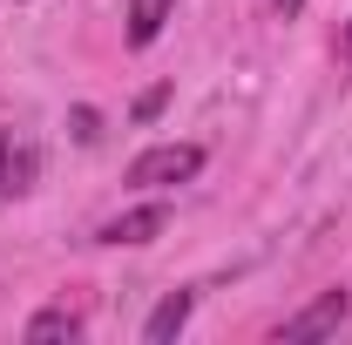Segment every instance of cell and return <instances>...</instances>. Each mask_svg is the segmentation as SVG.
<instances>
[{"instance_id":"cell-6","label":"cell","mask_w":352,"mask_h":345,"mask_svg":"<svg viewBox=\"0 0 352 345\" xmlns=\"http://www.w3.org/2000/svg\"><path fill=\"white\" fill-rule=\"evenodd\" d=\"M75 332H82V318L54 304V311H34V318H28V332H21V339H28V345H47V339H75Z\"/></svg>"},{"instance_id":"cell-3","label":"cell","mask_w":352,"mask_h":345,"mask_svg":"<svg viewBox=\"0 0 352 345\" xmlns=\"http://www.w3.org/2000/svg\"><path fill=\"white\" fill-rule=\"evenodd\" d=\"M163 223H170L163 203H142V210L109 216V223H102V244H149V237H163Z\"/></svg>"},{"instance_id":"cell-9","label":"cell","mask_w":352,"mask_h":345,"mask_svg":"<svg viewBox=\"0 0 352 345\" xmlns=\"http://www.w3.org/2000/svg\"><path fill=\"white\" fill-rule=\"evenodd\" d=\"M95 122H102L95 109H75V135H82V142H95Z\"/></svg>"},{"instance_id":"cell-4","label":"cell","mask_w":352,"mask_h":345,"mask_svg":"<svg viewBox=\"0 0 352 345\" xmlns=\"http://www.w3.org/2000/svg\"><path fill=\"white\" fill-rule=\"evenodd\" d=\"M190 311H197V291H170V298H163L149 318H142V339H149V345H170L176 332L190 325Z\"/></svg>"},{"instance_id":"cell-8","label":"cell","mask_w":352,"mask_h":345,"mask_svg":"<svg viewBox=\"0 0 352 345\" xmlns=\"http://www.w3.org/2000/svg\"><path fill=\"white\" fill-rule=\"evenodd\" d=\"M163 102H170V88H142V95H135V122H156Z\"/></svg>"},{"instance_id":"cell-10","label":"cell","mask_w":352,"mask_h":345,"mask_svg":"<svg viewBox=\"0 0 352 345\" xmlns=\"http://www.w3.org/2000/svg\"><path fill=\"white\" fill-rule=\"evenodd\" d=\"M271 7H278V21H298V7H305V0H271Z\"/></svg>"},{"instance_id":"cell-2","label":"cell","mask_w":352,"mask_h":345,"mask_svg":"<svg viewBox=\"0 0 352 345\" xmlns=\"http://www.w3.org/2000/svg\"><path fill=\"white\" fill-rule=\"evenodd\" d=\"M346 318H352V298H346V291H325V298H311L305 311H298V318H285V332H278V339H285V345L332 339V332H339Z\"/></svg>"},{"instance_id":"cell-5","label":"cell","mask_w":352,"mask_h":345,"mask_svg":"<svg viewBox=\"0 0 352 345\" xmlns=\"http://www.w3.org/2000/svg\"><path fill=\"white\" fill-rule=\"evenodd\" d=\"M170 21V0H129V47H149Z\"/></svg>"},{"instance_id":"cell-7","label":"cell","mask_w":352,"mask_h":345,"mask_svg":"<svg viewBox=\"0 0 352 345\" xmlns=\"http://www.w3.org/2000/svg\"><path fill=\"white\" fill-rule=\"evenodd\" d=\"M21 176H28V163H14V142L0 129V190H21Z\"/></svg>"},{"instance_id":"cell-11","label":"cell","mask_w":352,"mask_h":345,"mask_svg":"<svg viewBox=\"0 0 352 345\" xmlns=\"http://www.w3.org/2000/svg\"><path fill=\"white\" fill-rule=\"evenodd\" d=\"M346 61H352V27H346Z\"/></svg>"},{"instance_id":"cell-1","label":"cell","mask_w":352,"mask_h":345,"mask_svg":"<svg viewBox=\"0 0 352 345\" xmlns=\"http://www.w3.org/2000/svg\"><path fill=\"white\" fill-rule=\"evenodd\" d=\"M197 170H204V149L197 142H156V149H142L129 163V183L135 190H176V183H190Z\"/></svg>"}]
</instances>
